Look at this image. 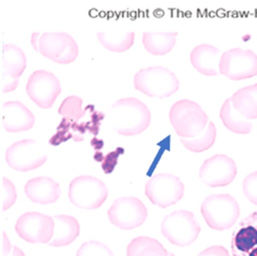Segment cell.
<instances>
[{"mask_svg":"<svg viewBox=\"0 0 257 256\" xmlns=\"http://www.w3.org/2000/svg\"><path fill=\"white\" fill-rule=\"evenodd\" d=\"M25 194L28 199L37 204H50L59 200L61 196V187L53 178L39 176L30 179L25 185Z\"/></svg>","mask_w":257,"mask_h":256,"instance_id":"obj_18","label":"cell"},{"mask_svg":"<svg viewBox=\"0 0 257 256\" xmlns=\"http://www.w3.org/2000/svg\"><path fill=\"white\" fill-rule=\"evenodd\" d=\"M2 199H3V209L5 211L10 209L13 206L16 202V199H17L16 188H15L14 184L7 177L3 178Z\"/></svg>","mask_w":257,"mask_h":256,"instance_id":"obj_29","label":"cell"},{"mask_svg":"<svg viewBox=\"0 0 257 256\" xmlns=\"http://www.w3.org/2000/svg\"><path fill=\"white\" fill-rule=\"evenodd\" d=\"M219 72L232 80L253 78L257 75V55L250 49H229L221 56Z\"/></svg>","mask_w":257,"mask_h":256,"instance_id":"obj_10","label":"cell"},{"mask_svg":"<svg viewBox=\"0 0 257 256\" xmlns=\"http://www.w3.org/2000/svg\"><path fill=\"white\" fill-rule=\"evenodd\" d=\"M107 186L100 179L81 175L72 179L69 187V199L76 207L94 210L99 208L108 198Z\"/></svg>","mask_w":257,"mask_h":256,"instance_id":"obj_6","label":"cell"},{"mask_svg":"<svg viewBox=\"0 0 257 256\" xmlns=\"http://www.w3.org/2000/svg\"><path fill=\"white\" fill-rule=\"evenodd\" d=\"M110 123L120 136L133 137L144 133L151 123V112L137 97H125L111 107Z\"/></svg>","mask_w":257,"mask_h":256,"instance_id":"obj_1","label":"cell"},{"mask_svg":"<svg viewBox=\"0 0 257 256\" xmlns=\"http://www.w3.org/2000/svg\"><path fill=\"white\" fill-rule=\"evenodd\" d=\"M161 232L171 244L185 247L198 239L201 226L195 220L193 212L177 210L164 217L161 223Z\"/></svg>","mask_w":257,"mask_h":256,"instance_id":"obj_7","label":"cell"},{"mask_svg":"<svg viewBox=\"0 0 257 256\" xmlns=\"http://www.w3.org/2000/svg\"><path fill=\"white\" fill-rule=\"evenodd\" d=\"M46 159L45 147L30 139L13 144L6 153V160L9 166L21 172L39 168L46 162Z\"/></svg>","mask_w":257,"mask_h":256,"instance_id":"obj_9","label":"cell"},{"mask_svg":"<svg viewBox=\"0 0 257 256\" xmlns=\"http://www.w3.org/2000/svg\"><path fill=\"white\" fill-rule=\"evenodd\" d=\"M54 217L40 212H26L16 222L17 234L29 243H49L54 237Z\"/></svg>","mask_w":257,"mask_h":256,"instance_id":"obj_13","label":"cell"},{"mask_svg":"<svg viewBox=\"0 0 257 256\" xmlns=\"http://www.w3.org/2000/svg\"><path fill=\"white\" fill-rule=\"evenodd\" d=\"M233 256H257V211L245 217L230 241Z\"/></svg>","mask_w":257,"mask_h":256,"instance_id":"obj_16","label":"cell"},{"mask_svg":"<svg viewBox=\"0 0 257 256\" xmlns=\"http://www.w3.org/2000/svg\"><path fill=\"white\" fill-rule=\"evenodd\" d=\"M145 194L154 205L167 208L183 199L185 186L181 179L172 174L159 173L152 176L146 184Z\"/></svg>","mask_w":257,"mask_h":256,"instance_id":"obj_8","label":"cell"},{"mask_svg":"<svg viewBox=\"0 0 257 256\" xmlns=\"http://www.w3.org/2000/svg\"><path fill=\"white\" fill-rule=\"evenodd\" d=\"M135 87L142 93L164 98L178 90L179 81L176 75L164 67H149L140 70L135 76Z\"/></svg>","mask_w":257,"mask_h":256,"instance_id":"obj_5","label":"cell"},{"mask_svg":"<svg viewBox=\"0 0 257 256\" xmlns=\"http://www.w3.org/2000/svg\"><path fill=\"white\" fill-rule=\"evenodd\" d=\"M96 37L105 48L112 53H124L135 43V32L128 31H108L97 32Z\"/></svg>","mask_w":257,"mask_h":256,"instance_id":"obj_24","label":"cell"},{"mask_svg":"<svg viewBox=\"0 0 257 256\" xmlns=\"http://www.w3.org/2000/svg\"><path fill=\"white\" fill-rule=\"evenodd\" d=\"M237 172L236 163L232 158L217 154L204 161L199 171V177L206 186L219 188L232 184Z\"/></svg>","mask_w":257,"mask_h":256,"instance_id":"obj_14","label":"cell"},{"mask_svg":"<svg viewBox=\"0 0 257 256\" xmlns=\"http://www.w3.org/2000/svg\"><path fill=\"white\" fill-rule=\"evenodd\" d=\"M219 117L223 125L234 134L248 135L252 130V122L243 118L233 107L232 100L227 98L220 109Z\"/></svg>","mask_w":257,"mask_h":256,"instance_id":"obj_23","label":"cell"},{"mask_svg":"<svg viewBox=\"0 0 257 256\" xmlns=\"http://www.w3.org/2000/svg\"><path fill=\"white\" fill-rule=\"evenodd\" d=\"M201 213L209 227L225 230L237 222L240 206L236 199L228 194L211 195L203 201Z\"/></svg>","mask_w":257,"mask_h":256,"instance_id":"obj_4","label":"cell"},{"mask_svg":"<svg viewBox=\"0 0 257 256\" xmlns=\"http://www.w3.org/2000/svg\"><path fill=\"white\" fill-rule=\"evenodd\" d=\"M170 123L181 139H195L208 125V116L200 105L190 99H182L172 105Z\"/></svg>","mask_w":257,"mask_h":256,"instance_id":"obj_3","label":"cell"},{"mask_svg":"<svg viewBox=\"0 0 257 256\" xmlns=\"http://www.w3.org/2000/svg\"><path fill=\"white\" fill-rule=\"evenodd\" d=\"M176 36L177 32H145L143 44L151 55L165 56L174 47Z\"/></svg>","mask_w":257,"mask_h":256,"instance_id":"obj_22","label":"cell"},{"mask_svg":"<svg viewBox=\"0 0 257 256\" xmlns=\"http://www.w3.org/2000/svg\"><path fill=\"white\" fill-rule=\"evenodd\" d=\"M4 236V241H3V256H25L24 252L16 247L13 246L7 236L6 233L3 234Z\"/></svg>","mask_w":257,"mask_h":256,"instance_id":"obj_33","label":"cell"},{"mask_svg":"<svg viewBox=\"0 0 257 256\" xmlns=\"http://www.w3.org/2000/svg\"><path fill=\"white\" fill-rule=\"evenodd\" d=\"M243 192L246 198L257 206V171L248 174L244 178Z\"/></svg>","mask_w":257,"mask_h":256,"instance_id":"obj_30","label":"cell"},{"mask_svg":"<svg viewBox=\"0 0 257 256\" xmlns=\"http://www.w3.org/2000/svg\"><path fill=\"white\" fill-rule=\"evenodd\" d=\"M2 119L5 130L12 134L29 131L35 123L34 114L18 100L5 102Z\"/></svg>","mask_w":257,"mask_h":256,"instance_id":"obj_17","label":"cell"},{"mask_svg":"<svg viewBox=\"0 0 257 256\" xmlns=\"http://www.w3.org/2000/svg\"><path fill=\"white\" fill-rule=\"evenodd\" d=\"M198 256H229V253L223 246H211L202 251Z\"/></svg>","mask_w":257,"mask_h":256,"instance_id":"obj_34","label":"cell"},{"mask_svg":"<svg viewBox=\"0 0 257 256\" xmlns=\"http://www.w3.org/2000/svg\"><path fill=\"white\" fill-rule=\"evenodd\" d=\"M28 96L41 109H50L62 92L59 79L54 73L38 70L31 74L27 83Z\"/></svg>","mask_w":257,"mask_h":256,"instance_id":"obj_12","label":"cell"},{"mask_svg":"<svg viewBox=\"0 0 257 256\" xmlns=\"http://www.w3.org/2000/svg\"><path fill=\"white\" fill-rule=\"evenodd\" d=\"M26 67L27 58L24 51L14 44H5L2 55V83L5 93L12 92L18 87Z\"/></svg>","mask_w":257,"mask_h":256,"instance_id":"obj_15","label":"cell"},{"mask_svg":"<svg viewBox=\"0 0 257 256\" xmlns=\"http://www.w3.org/2000/svg\"><path fill=\"white\" fill-rule=\"evenodd\" d=\"M220 51L211 44L196 46L191 53V63L195 70L205 76H217L220 63Z\"/></svg>","mask_w":257,"mask_h":256,"instance_id":"obj_19","label":"cell"},{"mask_svg":"<svg viewBox=\"0 0 257 256\" xmlns=\"http://www.w3.org/2000/svg\"><path fill=\"white\" fill-rule=\"evenodd\" d=\"M127 256H175L169 253L156 239L138 237L127 247Z\"/></svg>","mask_w":257,"mask_h":256,"instance_id":"obj_25","label":"cell"},{"mask_svg":"<svg viewBox=\"0 0 257 256\" xmlns=\"http://www.w3.org/2000/svg\"><path fill=\"white\" fill-rule=\"evenodd\" d=\"M104 118H105L104 113H101L99 111H95L93 109L91 111V114H90V120L87 121L88 134H91L93 136H97L98 133H99L100 122L104 120Z\"/></svg>","mask_w":257,"mask_h":256,"instance_id":"obj_32","label":"cell"},{"mask_svg":"<svg viewBox=\"0 0 257 256\" xmlns=\"http://www.w3.org/2000/svg\"><path fill=\"white\" fill-rule=\"evenodd\" d=\"M216 127L213 122H209L205 131L195 139H181L182 144L191 152L202 153L210 149L216 140Z\"/></svg>","mask_w":257,"mask_h":256,"instance_id":"obj_26","label":"cell"},{"mask_svg":"<svg viewBox=\"0 0 257 256\" xmlns=\"http://www.w3.org/2000/svg\"><path fill=\"white\" fill-rule=\"evenodd\" d=\"M229 98L243 118L250 121L257 119V83L239 89Z\"/></svg>","mask_w":257,"mask_h":256,"instance_id":"obj_21","label":"cell"},{"mask_svg":"<svg viewBox=\"0 0 257 256\" xmlns=\"http://www.w3.org/2000/svg\"><path fill=\"white\" fill-rule=\"evenodd\" d=\"M76 256H114V254L107 245L97 241H89L80 246Z\"/></svg>","mask_w":257,"mask_h":256,"instance_id":"obj_28","label":"cell"},{"mask_svg":"<svg viewBox=\"0 0 257 256\" xmlns=\"http://www.w3.org/2000/svg\"><path fill=\"white\" fill-rule=\"evenodd\" d=\"M31 44L37 53L62 65L73 63L79 54L75 39L65 32H35L31 36Z\"/></svg>","mask_w":257,"mask_h":256,"instance_id":"obj_2","label":"cell"},{"mask_svg":"<svg viewBox=\"0 0 257 256\" xmlns=\"http://www.w3.org/2000/svg\"><path fill=\"white\" fill-rule=\"evenodd\" d=\"M147 207L136 197H122L116 199L108 210V217L111 223L126 230L142 225L147 219Z\"/></svg>","mask_w":257,"mask_h":256,"instance_id":"obj_11","label":"cell"},{"mask_svg":"<svg viewBox=\"0 0 257 256\" xmlns=\"http://www.w3.org/2000/svg\"><path fill=\"white\" fill-rule=\"evenodd\" d=\"M123 153H124L123 148H117L116 150L110 152L108 155L104 157V160L101 161V168L105 173L110 174L114 171V168L118 163V158L120 157V155H122Z\"/></svg>","mask_w":257,"mask_h":256,"instance_id":"obj_31","label":"cell"},{"mask_svg":"<svg viewBox=\"0 0 257 256\" xmlns=\"http://www.w3.org/2000/svg\"><path fill=\"white\" fill-rule=\"evenodd\" d=\"M83 100L76 95H70L66 97L61 104L58 113L63 116V118H69L74 121L79 122L89 110V106L85 109L82 108Z\"/></svg>","mask_w":257,"mask_h":256,"instance_id":"obj_27","label":"cell"},{"mask_svg":"<svg viewBox=\"0 0 257 256\" xmlns=\"http://www.w3.org/2000/svg\"><path fill=\"white\" fill-rule=\"evenodd\" d=\"M91 146L95 149V150H100L102 147H104V143H102L101 140H98L96 138H93L91 141Z\"/></svg>","mask_w":257,"mask_h":256,"instance_id":"obj_35","label":"cell"},{"mask_svg":"<svg viewBox=\"0 0 257 256\" xmlns=\"http://www.w3.org/2000/svg\"><path fill=\"white\" fill-rule=\"evenodd\" d=\"M54 237L48 243L54 247H63L70 245L80 234V225L78 220L70 215H56Z\"/></svg>","mask_w":257,"mask_h":256,"instance_id":"obj_20","label":"cell"}]
</instances>
